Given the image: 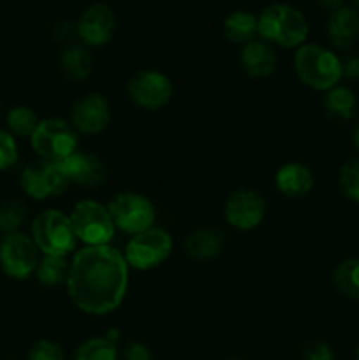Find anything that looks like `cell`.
Masks as SVG:
<instances>
[{
  "mask_svg": "<svg viewBox=\"0 0 359 360\" xmlns=\"http://www.w3.org/2000/svg\"><path fill=\"white\" fill-rule=\"evenodd\" d=\"M67 292L70 301L87 315L115 311L129 287V264L123 253L109 245L84 246L69 264Z\"/></svg>",
  "mask_w": 359,
  "mask_h": 360,
  "instance_id": "obj_1",
  "label": "cell"
},
{
  "mask_svg": "<svg viewBox=\"0 0 359 360\" xmlns=\"http://www.w3.org/2000/svg\"><path fill=\"white\" fill-rule=\"evenodd\" d=\"M294 69L299 79L313 90H331L341 79V60L319 44L299 46Z\"/></svg>",
  "mask_w": 359,
  "mask_h": 360,
  "instance_id": "obj_2",
  "label": "cell"
},
{
  "mask_svg": "<svg viewBox=\"0 0 359 360\" xmlns=\"http://www.w3.org/2000/svg\"><path fill=\"white\" fill-rule=\"evenodd\" d=\"M259 35L266 42L282 48L303 46L308 37V23L298 9L285 4H273L263 11L259 18Z\"/></svg>",
  "mask_w": 359,
  "mask_h": 360,
  "instance_id": "obj_3",
  "label": "cell"
},
{
  "mask_svg": "<svg viewBox=\"0 0 359 360\" xmlns=\"http://www.w3.org/2000/svg\"><path fill=\"white\" fill-rule=\"evenodd\" d=\"M32 239L44 255L67 257L77 245L70 218L58 210H46L34 218Z\"/></svg>",
  "mask_w": 359,
  "mask_h": 360,
  "instance_id": "obj_4",
  "label": "cell"
},
{
  "mask_svg": "<svg viewBox=\"0 0 359 360\" xmlns=\"http://www.w3.org/2000/svg\"><path fill=\"white\" fill-rule=\"evenodd\" d=\"M30 144L39 158L62 162L77 151V132L63 120L46 118L39 122L30 137Z\"/></svg>",
  "mask_w": 359,
  "mask_h": 360,
  "instance_id": "obj_5",
  "label": "cell"
},
{
  "mask_svg": "<svg viewBox=\"0 0 359 360\" xmlns=\"http://www.w3.org/2000/svg\"><path fill=\"white\" fill-rule=\"evenodd\" d=\"M77 241L87 246L108 245L115 236V224L108 207L95 200H80L69 214Z\"/></svg>",
  "mask_w": 359,
  "mask_h": 360,
  "instance_id": "obj_6",
  "label": "cell"
},
{
  "mask_svg": "<svg viewBox=\"0 0 359 360\" xmlns=\"http://www.w3.org/2000/svg\"><path fill=\"white\" fill-rule=\"evenodd\" d=\"M172 252V238L168 231L150 227L148 231L132 236L125 246V257L129 267L137 271H148L160 266Z\"/></svg>",
  "mask_w": 359,
  "mask_h": 360,
  "instance_id": "obj_7",
  "label": "cell"
},
{
  "mask_svg": "<svg viewBox=\"0 0 359 360\" xmlns=\"http://www.w3.org/2000/svg\"><path fill=\"white\" fill-rule=\"evenodd\" d=\"M108 211L116 229L127 234H139L153 227L155 206L148 197L136 192H123L113 197Z\"/></svg>",
  "mask_w": 359,
  "mask_h": 360,
  "instance_id": "obj_8",
  "label": "cell"
},
{
  "mask_svg": "<svg viewBox=\"0 0 359 360\" xmlns=\"http://www.w3.org/2000/svg\"><path fill=\"white\" fill-rule=\"evenodd\" d=\"M39 266V248L23 232H11L0 241V267L14 280H27Z\"/></svg>",
  "mask_w": 359,
  "mask_h": 360,
  "instance_id": "obj_9",
  "label": "cell"
},
{
  "mask_svg": "<svg viewBox=\"0 0 359 360\" xmlns=\"http://www.w3.org/2000/svg\"><path fill=\"white\" fill-rule=\"evenodd\" d=\"M67 186L69 179L60 162L39 158L28 164L21 172V188L35 200H46L60 195Z\"/></svg>",
  "mask_w": 359,
  "mask_h": 360,
  "instance_id": "obj_10",
  "label": "cell"
},
{
  "mask_svg": "<svg viewBox=\"0 0 359 360\" xmlns=\"http://www.w3.org/2000/svg\"><path fill=\"white\" fill-rule=\"evenodd\" d=\"M129 97L137 108L150 109H160L171 101L172 97V84L165 74L158 72V70H141L132 79L129 81Z\"/></svg>",
  "mask_w": 359,
  "mask_h": 360,
  "instance_id": "obj_11",
  "label": "cell"
},
{
  "mask_svg": "<svg viewBox=\"0 0 359 360\" xmlns=\"http://www.w3.org/2000/svg\"><path fill=\"white\" fill-rule=\"evenodd\" d=\"M225 220L239 231H252L263 224L266 217V200L257 190L239 188L225 200Z\"/></svg>",
  "mask_w": 359,
  "mask_h": 360,
  "instance_id": "obj_12",
  "label": "cell"
},
{
  "mask_svg": "<svg viewBox=\"0 0 359 360\" xmlns=\"http://www.w3.org/2000/svg\"><path fill=\"white\" fill-rule=\"evenodd\" d=\"M109 118H111V109L108 98L101 94H88L74 104L70 112V125L76 129L77 134L94 136L108 127Z\"/></svg>",
  "mask_w": 359,
  "mask_h": 360,
  "instance_id": "obj_13",
  "label": "cell"
},
{
  "mask_svg": "<svg viewBox=\"0 0 359 360\" xmlns=\"http://www.w3.org/2000/svg\"><path fill=\"white\" fill-rule=\"evenodd\" d=\"M69 183L83 188H97L108 178V169L104 162L87 151H74L70 157L60 162Z\"/></svg>",
  "mask_w": 359,
  "mask_h": 360,
  "instance_id": "obj_14",
  "label": "cell"
},
{
  "mask_svg": "<svg viewBox=\"0 0 359 360\" xmlns=\"http://www.w3.org/2000/svg\"><path fill=\"white\" fill-rule=\"evenodd\" d=\"M116 18L111 7L106 4H94L88 7L77 23V35L88 46H104L115 34Z\"/></svg>",
  "mask_w": 359,
  "mask_h": 360,
  "instance_id": "obj_15",
  "label": "cell"
},
{
  "mask_svg": "<svg viewBox=\"0 0 359 360\" xmlns=\"http://www.w3.org/2000/svg\"><path fill=\"white\" fill-rule=\"evenodd\" d=\"M327 34L331 42L340 51H348L359 42V13L352 7L333 11L327 21Z\"/></svg>",
  "mask_w": 359,
  "mask_h": 360,
  "instance_id": "obj_16",
  "label": "cell"
},
{
  "mask_svg": "<svg viewBox=\"0 0 359 360\" xmlns=\"http://www.w3.org/2000/svg\"><path fill=\"white\" fill-rule=\"evenodd\" d=\"M275 183L282 195L289 197V199H299L313 188V174L305 164L289 162L278 169Z\"/></svg>",
  "mask_w": 359,
  "mask_h": 360,
  "instance_id": "obj_17",
  "label": "cell"
},
{
  "mask_svg": "<svg viewBox=\"0 0 359 360\" xmlns=\"http://www.w3.org/2000/svg\"><path fill=\"white\" fill-rule=\"evenodd\" d=\"M239 60L246 76L253 79L271 76L277 67V55L266 41H252L243 46Z\"/></svg>",
  "mask_w": 359,
  "mask_h": 360,
  "instance_id": "obj_18",
  "label": "cell"
},
{
  "mask_svg": "<svg viewBox=\"0 0 359 360\" xmlns=\"http://www.w3.org/2000/svg\"><path fill=\"white\" fill-rule=\"evenodd\" d=\"M224 248V234L217 227H199L185 239V253L194 260H211Z\"/></svg>",
  "mask_w": 359,
  "mask_h": 360,
  "instance_id": "obj_19",
  "label": "cell"
},
{
  "mask_svg": "<svg viewBox=\"0 0 359 360\" xmlns=\"http://www.w3.org/2000/svg\"><path fill=\"white\" fill-rule=\"evenodd\" d=\"M224 35L234 44H248L259 35V21L246 11H236L224 21Z\"/></svg>",
  "mask_w": 359,
  "mask_h": 360,
  "instance_id": "obj_20",
  "label": "cell"
},
{
  "mask_svg": "<svg viewBox=\"0 0 359 360\" xmlns=\"http://www.w3.org/2000/svg\"><path fill=\"white\" fill-rule=\"evenodd\" d=\"M60 67L70 81H83L92 74L94 58L84 46H70L63 51Z\"/></svg>",
  "mask_w": 359,
  "mask_h": 360,
  "instance_id": "obj_21",
  "label": "cell"
},
{
  "mask_svg": "<svg viewBox=\"0 0 359 360\" xmlns=\"http://www.w3.org/2000/svg\"><path fill=\"white\" fill-rule=\"evenodd\" d=\"M116 340H118L116 330H111L106 336L92 338L77 348L74 360H118Z\"/></svg>",
  "mask_w": 359,
  "mask_h": 360,
  "instance_id": "obj_22",
  "label": "cell"
},
{
  "mask_svg": "<svg viewBox=\"0 0 359 360\" xmlns=\"http://www.w3.org/2000/svg\"><path fill=\"white\" fill-rule=\"evenodd\" d=\"M324 109L327 116L336 122H347L355 111V95L347 86H334L327 90L324 98Z\"/></svg>",
  "mask_w": 359,
  "mask_h": 360,
  "instance_id": "obj_23",
  "label": "cell"
},
{
  "mask_svg": "<svg viewBox=\"0 0 359 360\" xmlns=\"http://www.w3.org/2000/svg\"><path fill=\"white\" fill-rule=\"evenodd\" d=\"M69 264L70 262H67L65 257L44 255L39 260V266L35 269L37 280L48 287H58V285L65 283L67 276H69Z\"/></svg>",
  "mask_w": 359,
  "mask_h": 360,
  "instance_id": "obj_24",
  "label": "cell"
},
{
  "mask_svg": "<svg viewBox=\"0 0 359 360\" xmlns=\"http://www.w3.org/2000/svg\"><path fill=\"white\" fill-rule=\"evenodd\" d=\"M334 287L345 297L359 301V259H348L336 267Z\"/></svg>",
  "mask_w": 359,
  "mask_h": 360,
  "instance_id": "obj_25",
  "label": "cell"
},
{
  "mask_svg": "<svg viewBox=\"0 0 359 360\" xmlns=\"http://www.w3.org/2000/svg\"><path fill=\"white\" fill-rule=\"evenodd\" d=\"M6 122L9 132L18 137H32V134L39 125L37 115L30 108H25V105H16V108L11 109L7 112Z\"/></svg>",
  "mask_w": 359,
  "mask_h": 360,
  "instance_id": "obj_26",
  "label": "cell"
},
{
  "mask_svg": "<svg viewBox=\"0 0 359 360\" xmlns=\"http://www.w3.org/2000/svg\"><path fill=\"white\" fill-rule=\"evenodd\" d=\"M27 218V206L21 200L11 199L0 204V232L11 234L18 232Z\"/></svg>",
  "mask_w": 359,
  "mask_h": 360,
  "instance_id": "obj_27",
  "label": "cell"
},
{
  "mask_svg": "<svg viewBox=\"0 0 359 360\" xmlns=\"http://www.w3.org/2000/svg\"><path fill=\"white\" fill-rule=\"evenodd\" d=\"M338 185L347 199L359 204V158L345 162L338 172Z\"/></svg>",
  "mask_w": 359,
  "mask_h": 360,
  "instance_id": "obj_28",
  "label": "cell"
},
{
  "mask_svg": "<svg viewBox=\"0 0 359 360\" xmlns=\"http://www.w3.org/2000/svg\"><path fill=\"white\" fill-rule=\"evenodd\" d=\"M18 160V144L11 132L0 129V172L13 167Z\"/></svg>",
  "mask_w": 359,
  "mask_h": 360,
  "instance_id": "obj_29",
  "label": "cell"
},
{
  "mask_svg": "<svg viewBox=\"0 0 359 360\" xmlns=\"http://www.w3.org/2000/svg\"><path fill=\"white\" fill-rule=\"evenodd\" d=\"M28 360H65L58 343L49 340H41L30 348Z\"/></svg>",
  "mask_w": 359,
  "mask_h": 360,
  "instance_id": "obj_30",
  "label": "cell"
},
{
  "mask_svg": "<svg viewBox=\"0 0 359 360\" xmlns=\"http://www.w3.org/2000/svg\"><path fill=\"white\" fill-rule=\"evenodd\" d=\"M303 360H334L333 350L324 341H312L305 347Z\"/></svg>",
  "mask_w": 359,
  "mask_h": 360,
  "instance_id": "obj_31",
  "label": "cell"
},
{
  "mask_svg": "<svg viewBox=\"0 0 359 360\" xmlns=\"http://www.w3.org/2000/svg\"><path fill=\"white\" fill-rule=\"evenodd\" d=\"M123 359L125 360H151V354L146 345L132 341L123 350Z\"/></svg>",
  "mask_w": 359,
  "mask_h": 360,
  "instance_id": "obj_32",
  "label": "cell"
},
{
  "mask_svg": "<svg viewBox=\"0 0 359 360\" xmlns=\"http://www.w3.org/2000/svg\"><path fill=\"white\" fill-rule=\"evenodd\" d=\"M341 77L358 79L359 77V55H347L341 60Z\"/></svg>",
  "mask_w": 359,
  "mask_h": 360,
  "instance_id": "obj_33",
  "label": "cell"
},
{
  "mask_svg": "<svg viewBox=\"0 0 359 360\" xmlns=\"http://www.w3.org/2000/svg\"><path fill=\"white\" fill-rule=\"evenodd\" d=\"M77 35V28H74V25L70 23H62L56 27L55 37L58 39L60 42H70Z\"/></svg>",
  "mask_w": 359,
  "mask_h": 360,
  "instance_id": "obj_34",
  "label": "cell"
},
{
  "mask_svg": "<svg viewBox=\"0 0 359 360\" xmlns=\"http://www.w3.org/2000/svg\"><path fill=\"white\" fill-rule=\"evenodd\" d=\"M317 2H319L322 7H326V9L336 11V9H340L341 4H344V0H317Z\"/></svg>",
  "mask_w": 359,
  "mask_h": 360,
  "instance_id": "obj_35",
  "label": "cell"
},
{
  "mask_svg": "<svg viewBox=\"0 0 359 360\" xmlns=\"http://www.w3.org/2000/svg\"><path fill=\"white\" fill-rule=\"evenodd\" d=\"M354 144H355V148L359 150V123H358V127H355V130H354Z\"/></svg>",
  "mask_w": 359,
  "mask_h": 360,
  "instance_id": "obj_36",
  "label": "cell"
},
{
  "mask_svg": "<svg viewBox=\"0 0 359 360\" xmlns=\"http://www.w3.org/2000/svg\"><path fill=\"white\" fill-rule=\"evenodd\" d=\"M355 359L359 360V345H358V350H355Z\"/></svg>",
  "mask_w": 359,
  "mask_h": 360,
  "instance_id": "obj_37",
  "label": "cell"
},
{
  "mask_svg": "<svg viewBox=\"0 0 359 360\" xmlns=\"http://www.w3.org/2000/svg\"><path fill=\"white\" fill-rule=\"evenodd\" d=\"M354 2H355V7H358V9H355V11H358V13H359V0H354Z\"/></svg>",
  "mask_w": 359,
  "mask_h": 360,
  "instance_id": "obj_38",
  "label": "cell"
},
{
  "mask_svg": "<svg viewBox=\"0 0 359 360\" xmlns=\"http://www.w3.org/2000/svg\"><path fill=\"white\" fill-rule=\"evenodd\" d=\"M231 360H239V359H231Z\"/></svg>",
  "mask_w": 359,
  "mask_h": 360,
  "instance_id": "obj_39",
  "label": "cell"
}]
</instances>
